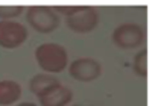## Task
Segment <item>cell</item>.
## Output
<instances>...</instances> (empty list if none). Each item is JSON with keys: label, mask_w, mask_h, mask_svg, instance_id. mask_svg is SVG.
Listing matches in <instances>:
<instances>
[{"label": "cell", "mask_w": 155, "mask_h": 106, "mask_svg": "<svg viewBox=\"0 0 155 106\" xmlns=\"http://www.w3.org/2000/svg\"><path fill=\"white\" fill-rule=\"evenodd\" d=\"M73 100V92L70 88L58 85L50 89L46 95L40 97L41 106H67Z\"/></svg>", "instance_id": "7"}, {"label": "cell", "mask_w": 155, "mask_h": 106, "mask_svg": "<svg viewBox=\"0 0 155 106\" xmlns=\"http://www.w3.org/2000/svg\"><path fill=\"white\" fill-rule=\"evenodd\" d=\"M17 106H37V104H34V103H31V101H25V103H20V104H17Z\"/></svg>", "instance_id": "13"}, {"label": "cell", "mask_w": 155, "mask_h": 106, "mask_svg": "<svg viewBox=\"0 0 155 106\" xmlns=\"http://www.w3.org/2000/svg\"><path fill=\"white\" fill-rule=\"evenodd\" d=\"M74 106H82V104H74Z\"/></svg>", "instance_id": "14"}, {"label": "cell", "mask_w": 155, "mask_h": 106, "mask_svg": "<svg viewBox=\"0 0 155 106\" xmlns=\"http://www.w3.org/2000/svg\"><path fill=\"white\" fill-rule=\"evenodd\" d=\"M35 59L38 65L46 73H61L68 62V55L65 47L56 43H44L37 47L35 50Z\"/></svg>", "instance_id": "1"}, {"label": "cell", "mask_w": 155, "mask_h": 106, "mask_svg": "<svg viewBox=\"0 0 155 106\" xmlns=\"http://www.w3.org/2000/svg\"><path fill=\"white\" fill-rule=\"evenodd\" d=\"M114 44L122 50H131L143 44L144 41V31L134 23H125L114 29L113 32Z\"/></svg>", "instance_id": "3"}, {"label": "cell", "mask_w": 155, "mask_h": 106, "mask_svg": "<svg viewBox=\"0 0 155 106\" xmlns=\"http://www.w3.org/2000/svg\"><path fill=\"white\" fill-rule=\"evenodd\" d=\"M21 95V86L15 80H0V106L17 101Z\"/></svg>", "instance_id": "9"}, {"label": "cell", "mask_w": 155, "mask_h": 106, "mask_svg": "<svg viewBox=\"0 0 155 106\" xmlns=\"http://www.w3.org/2000/svg\"><path fill=\"white\" fill-rule=\"evenodd\" d=\"M23 11V6L20 5H0V18L2 20H11L14 17H18Z\"/></svg>", "instance_id": "11"}, {"label": "cell", "mask_w": 155, "mask_h": 106, "mask_svg": "<svg viewBox=\"0 0 155 106\" xmlns=\"http://www.w3.org/2000/svg\"><path fill=\"white\" fill-rule=\"evenodd\" d=\"M134 70H135V73L138 76H141L144 79L147 77V50L146 49L140 50L135 55V58H134Z\"/></svg>", "instance_id": "10"}, {"label": "cell", "mask_w": 155, "mask_h": 106, "mask_svg": "<svg viewBox=\"0 0 155 106\" xmlns=\"http://www.w3.org/2000/svg\"><path fill=\"white\" fill-rule=\"evenodd\" d=\"M81 8H82V6H79V5H73V6H58L55 11L64 14L65 17H70V15L76 14L78 11H81Z\"/></svg>", "instance_id": "12"}, {"label": "cell", "mask_w": 155, "mask_h": 106, "mask_svg": "<svg viewBox=\"0 0 155 106\" xmlns=\"http://www.w3.org/2000/svg\"><path fill=\"white\" fill-rule=\"evenodd\" d=\"M58 85H61L59 80L55 76H52V74H37V76H34L29 80V89L38 98L46 95L50 89H53Z\"/></svg>", "instance_id": "8"}, {"label": "cell", "mask_w": 155, "mask_h": 106, "mask_svg": "<svg viewBox=\"0 0 155 106\" xmlns=\"http://www.w3.org/2000/svg\"><path fill=\"white\" fill-rule=\"evenodd\" d=\"M65 24L68 29L78 34H87L97 27L99 14L93 6H82L81 11H78L76 14L65 17Z\"/></svg>", "instance_id": "5"}, {"label": "cell", "mask_w": 155, "mask_h": 106, "mask_svg": "<svg viewBox=\"0 0 155 106\" xmlns=\"http://www.w3.org/2000/svg\"><path fill=\"white\" fill-rule=\"evenodd\" d=\"M68 73L73 79L79 80V82H91L96 80L101 73H102V67L96 59L91 58H79L70 64Z\"/></svg>", "instance_id": "6"}, {"label": "cell", "mask_w": 155, "mask_h": 106, "mask_svg": "<svg viewBox=\"0 0 155 106\" xmlns=\"http://www.w3.org/2000/svg\"><path fill=\"white\" fill-rule=\"evenodd\" d=\"M26 20L37 32L41 34H50L59 26V17L52 6H29Z\"/></svg>", "instance_id": "2"}, {"label": "cell", "mask_w": 155, "mask_h": 106, "mask_svg": "<svg viewBox=\"0 0 155 106\" xmlns=\"http://www.w3.org/2000/svg\"><path fill=\"white\" fill-rule=\"evenodd\" d=\"M28 29L18 21L2 20L0 21V47L3 49H17L28 40Z\"/></svg>", "instance_id": "4"}]
</instances>
